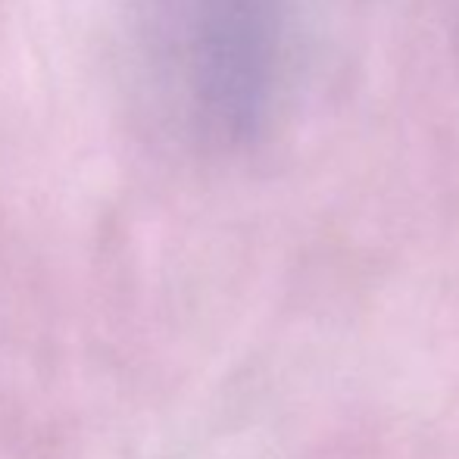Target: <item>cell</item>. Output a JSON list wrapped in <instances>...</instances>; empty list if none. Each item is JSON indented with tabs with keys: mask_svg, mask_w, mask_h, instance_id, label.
<instances>
[]
</instances>
